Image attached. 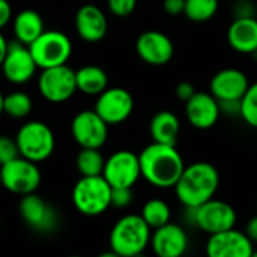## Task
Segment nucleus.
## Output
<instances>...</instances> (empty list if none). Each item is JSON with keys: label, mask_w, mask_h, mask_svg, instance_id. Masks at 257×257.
Segmentation results:
<instances>
[{"label": "nucleus", "mask_w": 257, "mask_h": 257, "mask_svg": "<svg viewBox=\"0 0 257 257\" xmlns=\"http://www.w3.org/2000/svg\"><path fill=\"white\" fill-rule=\"evenodd\" d=\"M142 176L157 188H173L185 164L176 146L152 142L139 155Z\"/></svg>", "instance_id": "nucleus-1"}, {"label": "nucleus", "mask_w": 257, "mask_h": 257, "mask_svg": "<svg viewBox=\"0 0 257 257\" xmlns=\"http://www.w3.org/2000/svg\"><path fill=\"white\" fill-rule=\"evenodd\" d=\"M220 185V173L208 161H197L184 167L175 184V193L182 206L196 208L212 199Z\"/></svg>", "instance_id": "nucleus-2"}, {"label": "nucleus", "mask_w": 257, "mask_h": 257, "mask_svg": "<svg viewBox=\"0 0 257 257\" xmlns=\"http://www.w3.org/2000/svg\"><path fill=\"white\" fill-rule=\"evenodd\" d=\"M152 229L142 215L128 214L120 217L110 232V248L113 256L134 257L142 254L151 244Z\"/></svg>", "instance_id": "nucleus-3"}, {"label": "nucleus", "mask_w": 257, "mask_h": 257, "mask_svg": "<svg viewBox=\"0 0 257 257\" xmlns=\"http://www.w3.org/2000/svg\"><path fill=\"white\" fill-rule=\"evenodd\" d=\"M72 203L83 215H101L111 206V185L102 175L81 176L74 185Z\"/></svg>", "instance_id": "nucleus-4"}, {"label": "nucleus", "mask_w": 257, "mask_h": 257, "mask_svg": "<svg viewBox=\"0 0 257 257\" xmlns=\"http://www.w3.org/2000/svg\"><path fill=\"white\" fill-rule=\"evenodd\" d=\"M20 155L33 161H45L54 151L56 140L51 128L39 120H32L24 123L15 137Z\"/></svg>", "instance_id": "nucleus-5"}, {"label": "nucleus", "mask_w": 257, "mask_h": 257, "mask_svg": "<svg viewBox=\"0 0 257 257\" xmlns=\"http://www.w3.org/2000/svg\"><path fill=\"white\" fill-rule=\"evenodd\" d=\"M27 47L36 62V66L41 69L65 65L72 54V44L69 38L57 30H44Z\"/></svg>", "instance_id": "nucleus-6"}, {"label": "nucleus", "mask_w": 257, "mask_h": 257, "mask_svg": "<svg viewBox=\"0 0 257 257\" xmlns=\"http://www.w3.org/2000/svg\"><path fill=\"white\" fill-rule=\"evenodd\" d=\"M0 178L2 187L18 196L35 193L41 184V172L36 163L21 155L0 166Z\"/></svg>", "instance_id": "nucleus-7"}, {"label": "nucleus", "mask_w": 257, "mask_h": 257, "mask_svg": "<svg viewBox=\"0 0 257 257\" xmlns=\"http://www.w3.org/2000/svg\"><path fill=\"white\" fill-rule=\"evenodd\" d=\"M236 218V211L232 205L214 197L196 206L193 211V226L208 235L235 227Z\"/></svg>", "instance_id": "nucleus-8"}, {"label": "nucleus", "mask_w": 257, "mask_h": 257, "mask_svg": "<svg viewBox=\"0 0 257 257\" xmlns=\"http://www.w3.org/2000/svg\"><path fill=\"white\" fill-rule=\"evenodd\" d=\"M41 95L54 104L68 101L77 92L75 71L66 63L42 69L38 80Z\"/></svg>", "instance_id": "nucleus-9"}, {"label": "nucleus", "mask_w": 257, "mask_h": 257, "mask_svg": "<svg viewBox=\"0 0 257 257\" xmlns=\"http://www.w3.org/2000/svg\"><path fill=\"white\" fill-rule=\"evenodd\" d=\"M102 176L113 188H133L142 176L139 155L131 151L111 154L108 160H105Z\"/></svg>", "instance_id": "nucleus-10"}, {"label": "nucleus", "mask_w": 257, "mask_h": 257, "mask_svg": "<svg viewBox=\"0 0 257 257\" xmlns=\"http://www.w3.org/2000/svg\"><path fill=\"white\" fill-rule=\"evenodd\" d=\"M134 110L133 95L122 87H107L98 95L95 111L107 125L125 122Z\"/></svg>", "instance_id": "nucleus-11"}, {"label": "nucleus", "mask_w": 257, "mask_h": 257, "mask_svg": "<svg viewBox=\"0 0 257 257\" xmlns=\"http://www.w3.org/2000/svg\"><path fill=\"white\" fill-rule=\"evenodd\" d=\"M18 211L24 223L36 232H53L59 224V217L54 208L35 193L24 194L20 200Z\"/></svg>", "instance_id": "nucleus-12"}, {"label": "nucleus", "mask_w": 257, "mask_h": 257, "mask_svg": "<svg viewBox=\"0 0 257 257\" xmlns=\"http://www.w3.org/2000/svg\"><path fill=\"white\" fill-rule=\"evenodd\" d=\"M71 133L78 146L99 149L108 137V125L95 110H83L72 119Z\"/></svg>", "instance_id": "nucleus-13"}, {"label": "nucleus", "mask_w": 257, "mask_h": 257, "mask_svg": "<svg viewBox=\"0 0 257 257\" xmlns=\"http://www.w3.org/2000/svg\"><path fill=\"white\" fill-rule=\"evenodd\" d=\"M254 244L245 232L235 227L212 233L206 242V254L209 257H251Z\"/></svg>", "instance_id": "nucleus-14"}, {"label": "nucleus", "mask_w": 257, "mask_h": 257, "mask_svg": "<svg viewBox=\"0 0 257 257\" xmlns=\"http://www.w3.org/2000/svg\"><path fill=\"white\" fill-rule=\"evenodd\" d=\"M0 68L8 81L14 84H23L32 80L38 66L29 47L15 41L8 44V51Z\"/></svg>", "instance_id": "nucleus-15"}, {"label": "nucleus", "mask_w": 257, "mask_h": 257, "mask_svg": "<svg viewBox=\"0 0 257 257\" xmlns=\"http://www.w3.org/2000/svg\"><path fill=\"white\" fill-rule=\"evenodd\" d=\"M136 50L143 62L154 66L169 63L175 54L172 39L158 30H148L142 33L136 42Z\"/></svg>", "instance_id": "nucleus-16"}, {"label": "nucleus", "mask_w": 257, "mask_h": 257, "mask_svg": "<svg viewBox=\"0 0 257 257\" xmlns=\"http://www.w3.org/2000/svg\"><path fill=\"white\" fill-rule=\"evenodd\" d=\"M185 114L196 130H209L218 122L221 111L217 98L211 92H196L185 101Z\"/></svg>", "instance_id": "nucleus-17"}, {"label": "nucleus", "mask_w": 257, "mask_h": 257, "mask_svg": "<svg viewBox=\"0 0 257 257\" xmlns=\"http://www.w3.org/2000/svg\"><path fill=\"white\" fill-rule=\"evenodd\" d=\"M149 245L157 256L181 257L188 248V235L182 226L169 221L167 224L154 229Z\"/></svg>", "instance_id": "nucleus-18"}, {"label": "nucleus", "mask_w": 257, "mask_h": 257, "mask_svg": "<svg viewBox=\"0 0 257 257\" xmlns=\"http://www.w3.org/2000/svg\"><path fill=\"white\" fill-rule=\"evenodd\" d=\"M250 86L248 77L235 68L218 71L209 84V92L217 101H239Z\"/></svg>", "instance_id": "nucleus-19"}, {"label": "nucleus", "mask_w": 257, "mask_h": 257, "mask_svg": "<svg viewBox=\"0 0 257 257\" xmlns=\"http://www.w3.org/2000/svg\"><path fill=\"white\" fill-rule=\"evenodd\" d=\"M75 29L78 36L90 44L104 39L108 30L105 14L95 5H84L75 15Z\"/></svg>", "instance_id": "nucleus-20"}, {"label": "nucleus", "mask_w": 257, "mask_h": 257, "mask_svg": "<svg viewBox=\"0 0 257 257\" xmlns=\"http://www.w3.org/2000/svg\"><path fill=\"white\" fill-rule=\"evenodd\" d=\"M229 45L241 54H253L257 50V18L236 17L227 29Z\"/></svg>", "instance_id": "nucleus-21"}, {"label": "nucleus", "mask_w": 257, "mask_h": 257, "mask_svg": "<svg viewBox=\"0 0 257 257\" xmlns=\"http://www.w3.org/2000/svg\"><path fill=\"white\" fill-rule=\"evenodd\" d=\"M181 123L178 116L170 111V110H161L158 111L151 123H149V131L151 137L157 143H164V145H173L176 146L178 136H179Z\"/></svg>", "instance_id": "nucleus-22"}, {"label": "nucleus", "mask_w": 257, "mask_h": 257, "mask_svg": "<svg viewBox=\"0 0 257 257\" xmlns=\"http://www.w3.org/2000/svg\"><path fill=\"white\" fill-rule=\"evenodd\" d=\"M12 27L15 39L24 45H30L44 32V21L36 11L24 9L15 15Z\"/></svg>", "instance_id": "nucleus-23"}, {"label": "nucleus", "mask_w": 257, "mask_h": 257, "mask_svg": "<svg viewBox=\"0 0 257 257\" xmlns=\"http://www.w3.org/2000/svg\"><path fill=\"white\" fill-rule=\"evenodd\" d=\"M77 90L86 95H99L108 86L107 72L96 65H86L75 71Z\"/></svg>", "instance_id": "nucleus-24"}, {"label": "nucleus", "mask_w": 257, "mask_h": 257, "mask_svg": "<svg viewBox=\"0 0 257 257\" xmlns=\"http://www.w3.org/2000/svg\"><path fill=\"white\" fill-rule=\"evenodd\" d=\"M140 215L143 217V220L151 229H157L170 221L172 212H170V206L164 200L151 199L143 205Z\"/></svg>", "instance_id": "nucleus-25"}, {"label": "nucleus", "mask_w": 257, "mask_h": 257, "mask_svg": "<svg viewBox=\"0 0 257 257\" xmlns=\"http://www.w3.org/2000/svg\"><path fill=\"white\" fill-rule=\"evenodd\" d=\"M105 160L99 149L95 148H81L77 155V169L81 176H98L102 175Z\"/></svg>", "instance_id": "nucleus-26"}, {"label": "nucleus", "mask_w": 257, "mask_h": 257, "mask_svg": "<svg viewBox=\"0 0 257 257\" xmlns=\"http://www.w3.org/2000/svg\"><path fill=\"white\" fill-rule=\"evenodd\" d=\"M220 0H185L184 14L190 21L205 23L214 18L218 11Z\"/></svg>", "instance_id": "nucleus-27"}, {"label": "nucleus", "mask_w": 257, "mask_h": 257, "mask_svg": "<svg viewBox=\"0 0 257 257\" xmlns=\"http://www.w3.org/2000/svg\"><path fill=\"white\" fill-rule=\"evenodd\" d=\"M32 111V99L24 92H12L3 96V113L14 119H23Z\"/></svg>", "instance_id": "nucleus-28"}, {"label": "nucleus", "mask_w": 257, "mask_h": 257, "mask_svg": "<svg viewBox=\"0 0 257 257\" xmlns=\"http://www.w3.org/2000/svg\"><path fill=\"white\" fill-rule=\"evenodd\" d=\"M242 120L251 126L257 128V81L250 83L247 92L241 98V116Z\"/></svg>", "instance_id": "nucleus-29"}, {"label": "nucleus", "mask_w": 257, "mask_h": 257, "mask_svg": "<svg viewBox=\"0 0 257 257\" xmlns=\"http://www.w3.org/2000/svg\"><path fill=\"white\" fill-rule=\"evenodd\" d=\"M17 157H20V151L15 139H11L8 136H0V166L9 163Z\"/></svg>", "instance_id": "nucleus-30"}, {"label": "nucleus", "mask_w": 257, "mask_h": 257, "mask_svg": "<svg viewBox=\"0 0 257 257\" xmlns=\"http://www.w3.org/2000/svg\"><path fill=\"white\" fill-rule=\"evenodd\" d=\"M137 0H108V9L116 17H128L136 9Z\"/></svg>", "instance_id": "nucleus-31"}, {"label": "nucleus", "mask_w": 257, "mask_h": 257, "mask_svg": "<svg viewBox=\"0 0 257 257\" xmlns=\"http://www.w3.org/2000/svg\"><path fill=\"white\" fill-rule=\"evenodd\" d=\"M133 188H113L111 187V206L126 208L133 202Z\"/></svg>", "instance_id": "nucleus-32"}, {"label": "nucleus", "mask_w": 257, "mask_h": 257, "mask_svg": "<svg viewBox=\"0 0 257 257\" xmlns=\"http://www.w3.org/2000/svg\"><path fill=\"white\" fill-rule=\"evenodd\" d=\"M220 111L227 117H239L241 116V99L239 101H218Z\"/></svg>", "instance_id": "nucleus-33"}, {"label": "nucleus", "mask_w": 257, "mask_h": 257, "mask_svg": "<svg viewBox=\"0 0 257 257\" xmlns=\"http://www.w3.org/2000/svg\"><path fill=\"white\" fill-rule=\"evenodd\" d=\"M196 93V90H194V86L191 84V83H188V81H182V83H179L178 86H176V96L181 99V101H188L193 95Z\"/></svg>", "instance_id": "nucleus-34"}, {"label": "nucleus", "mask_w": 257, "mask_h": 257, "mask_svg": "<svg viewBox=\"0 0 257 257\" xmlns=\"http://www.w3.org/2000/svg\"><path fill=\"white\" fill-rule=\"evenodd\" d=\"M185 0H164V11L169 15H181L184 14Z\"/></svg>", "instance_id": "nucleus-35"}, {"label": "nucleus", "mask_w": 257, "mask_h": 257, "mask_svg": "<svg viewBox=\"0 0 257 257\" xmlns=\"http://www.w3.org/2000/svg\"><path fill=\"white\" fill-rule=\"evenodd\" d=\"M236 17H254V6L250 0H244L235 6V18Z\"/></svg>", "instance_id": "nucleus-36"}, {"label": "nucleus", "mask_w": 257, "mask_h": 257, "mask_svg": "<svg viewBox=\"0 0 257 257\" xmlns=\"http://www.w3.org/2000/svg\"><path fill=\"white\" fill-rule=\"evenodd\" d=\"M12 18V8L8 0H0V29H3Z\"/></svg>", "instance_id": "nucleus-37"}, {"label": "nucleus", "mask_w": 257, "mask_h": 257, "mask_svg": "<svg viewBox=\"0 0 257 257\" xmlns=\"http://www.w3.org/2000/svg\"><path fill=\"white\" fill-rule=\"evenodd\" d=\"M245 235L250 238V241H251L253 244H257V215L256 217H253V218L247 223V226H245Z\"/></svg>", "instance_id": "nucleus-38"}, {"label": "nucleus", "mask_w": 257, "mask_h": 257, "mask_svg": "<svg viewBox=\"0 0 257 257\" xmlns=\"http://www.w3.org/2000/svg\"><path fill=\"white\" fill-rule=\"evenodd\" d=\"M8 41L5 39V36L0 33V66H2V62H3V59H5V54H6V51H8Z\"/></svg>", "instance_id": "nucleus-39"}, {"label": "nucleus", "mask_w": 257, "mask_h": 257, "mask_svg": "<svg viewBox=\"0 0 257 257\" xmlns=\"http://www.w3.org/2000/svg\"><path fill=\"white\" fill-rule=\"evenodd\" d=\"M3 113V95L0 93V114Z\"/></svg>", "instance_id": "nucleus-40"}, {"label": "nucleus", "mask_w": 257, "mask_h": 257, "mask_svg": "<svg viewBox=\"0 0 257 257\" xmlns=\"http://www.w3.org/2000/svg\"><path fill=\"white\" fill-rule=\"evenodd\" d=\"M253 56H254V59H256V60H257V50H256V51H254V53H253Z\"/></svg>", "instance_id": "nucleus-41"}, {"label": "nucleus", "mask_w": 257, "mask_h": 257, "mask_svg": "<svg viewBox=\"0 0 257 257\" xmlns=\"http://www.w3.org/2000/svg\"><path fill=\"white\" fill-rule=\"evenodd\" d=\"M251 257H257V251H253V256Z\"/></svg>", "instance_id": "nucleus-42"}, {"label": "nucleus", "mask_w": 257, "mask_h": 257, "mask_svg": "<svg viewBox=\"0 0 257 257\" xmlns=\"http://www.w3.org/2000/svg\"><path fill=\"white\" fill-rule=\"evenodd\" d=\"M224 2H235V0H224Z\"/></svg>", "instance_id": "nucleus-43"}, {"label": "nucleus", "mask_w": 257, "mask_h": 257, "mask_svg": "<svg viewBox=\"0 0 257 257\" xmlns=\"http://www.w3.org/2000/svg\"><path fill=\"white\" fill-rule=\"evenodd\" d=\"M0 187H2V178H0Z\"/></svg>", "instance_id": "nucleus-44"}]
</instances>
